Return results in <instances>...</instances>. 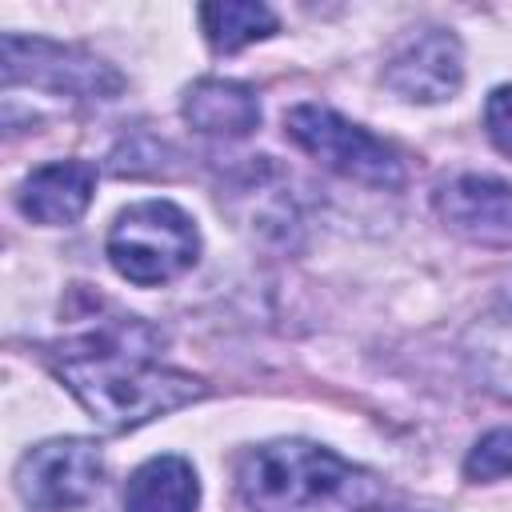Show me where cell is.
I'll use <instances>...</instances> for the list:
<instances>
[{"label":"cell","instance_id":"obj_5","mask_svg":"<svg viewBox=\"0 0 512 512\" xmlns=\"http://www.w3.org/2000/svg\"><path fill=\"white\" fill-rule=\"evenodd\" d=\"M0 52H4V88L8 92L16 84H32V88H44L56 96H76V100H116L124 92V76L108 60H100L96 52H88L80 44L4 32Z\"/></svg>","mask_w":512,"mask_h":512},{"label":"cell","instance_id":"obj_1","mask_svg":"<svg viewBox=\"0 0 512 512\" xmlns=\"http://www.w3.org/2000/svg\"><path fill=\"white\" fill-rule=\"evenodd\" d=\"M164 336L124 316L120 324H104L84 332L52 352V372L64 388L112 432L140 428L156 416L188 408L204 400V380L168 368L156 360V344Z\"/></svg>","mask_w":512,"mask_h":512},{"label":"cell","instance_id":"obj_6","mask_svg":"<svg viewBox=\"0 0 512 512\" xmlns=\"http://www.w3.org/2000/svg\"><path fill=\"white\" fill-rule=\"evenodd\" d=\"M104 452L84 436H56L28 448L16 464V492L32 512H72L96 500Z\"/></svg>","mask_w":512,"mask_h":512},{"label":"cell","instance_id":"obj_8","mask_svg":"<svg viewBox=\"0 0 512 512\" xmlns=\"http://www.w3.org/2000/svg\"><path fill=\"white\" fill-rule=\"evenodd\" d=\"M432 208L456 236L488 248H512V184L464 172L436 188Z\"/></svg>","mask_w":512,"mask_h":512},{"label":"cell","instance_id":"obj_3","mask_svg":"<svg viewBox=\"0 0 512 512\" xmlns=\"http://www.w3.org/2000/svg\"><path fill=\"white\" fill-rule=\"evenodd\" d=\"M104 256L128 284L156 288L184 276L200 260V232L180 204L140 200L112 220Z\"/></svg>","mask_w":512,"mask_h":512},{"label":"cell","instance_id":"obj_13","mask_svg":"<svg viewBox=\"0 0 512 512\" xmlns=\"http://www.w3.org/2000/svg\"><path fill=\"white\" fill-rule=\"evenodd\" d=\"M464 476L472 484H488V480H504L512 476V428H492L484 432L468 456H464Z\"/></svg>","mask_w":512,"mask_h":512},{"label":"cell","instance_id":"obj_16","mask_svg":"<svg viewBox=\"0 0 512 512\" xmlns=\"http://www.w3.org/2000/svg\"><path fill=\"white\" fill-rule=\"evenodd\" d=\"M504 296H508V304H512V280H508V284H504Z\"/></svg>","mask_w":512,"mask_h":512},{"label":"cell","instance_id":"obj_2","mask_svg":"<svg viewBox=\"0 0 512 512\" xmlns=\"http://www.w3.org/2000/svg\"><path fill=\"white\" fill-rule=\"evenodd\" d=\"M236 492L248 512H328L332 504L364 508L384 488L364 468L308 440H268L240 456Z\"/></svg>","mask_w":512,"mask_h":512},{"label":"cell","instance_id":"obj_17","mask_svg":"<svg viewBox=\"0 0 512 512\" xmlns=\"http://www.w3.org/2000/svg\"><path fill=\"white\" fill-rule=\"evenodd\" d=\"M504 388H512V384H504Z\"/></svg>","mask_w":512,"mask_h":512},{"label":"cell","instance_id":"obj_11","mask_svg":"<svg viewBox=\"0 0 512 512\" xmlns=\"http://www.w3.org/2000/svg\"><path fill=\"white\" fill-rule=\"evenodd\" d=\"M200 480L184 456H152L144 460L124 488V512H196Z\"/></svg>","mask_w":512,"mask_h":512},{"label":"cell","instance_id":"obj_10","mask_svg":"<svg viewBox=\"0 0 512 512\" xmlns=\"http://www.w3.org/2000/svg\"><path fill=\"white\" fill-rule=\"evenodd\" d=\"M184 120L216 140H240L260 124V100L240 80H196L184 92Z\"/></svg>","mask_w":512,"mask_h":512},{"label":"cell","instance_id":"obj_14","mask_svg":"<svg viewBox=\"0 0 512 512\" xmlns=\"http://www.w3.org/2000/svg\"><path fill=\"white\" fill-rule=\"evenodd\" d=\"M484 132L504 156H512V84H500V88L488 92V100H484Z\"/></svg>","mask_w":512,"mask_h":512},{"label":"cell","instance_id":"obj_9","mask_svg":"<svg viewBox=\"0 0 512 512\" xmlns=\"http://www.w3.org/2000/svg\"><path fill=\"white\" fill-rule=\"evenodd\" d=\"M96 192V164L88 160H52L32 168L16 188V208L32 224H76Z\"/></svg>","mask_w":512,"mask_h":512},{"label":"cell","instance_id":"obj_15","mask_svg":"<svg viewBox=\"0 0 512 512\" xmlns=\"http://www.w3.org/2000/svg\"><path fill=\"white\" fill-rule=\"evenodd\" d=\"M352 512H400V508H372V504H364V508H352Z\"/></svg>","mask_w":512,"mask_h":512},{"label":"cell","instance_id":"obj_12","mask_svg":"<svg viewBox=\"0 0 512 512\" xmlns=\"http://www.w3.org/2000/svg\"><path fill=\"white\" fill-rule=\"evenodd\" d=\"M200 28H204V40L216 48V52H240L264 36H272L280 28L276 12L268 4H256V0H220V4H200Z\"/></svg>","mask_w":512,"mask_h":512},{"label":"cell","instance_id":"obj_7","mask_svg":"<svg viewBox=\"0 0 512 512\" xmlns=\"http://www.w3.org/2000/svg\"><path fill=\"white\" fill-rule=\"evenodd\" d=\"M460 84H464V48L448 28H416L384 60V88L408 104L452 100Z\"/></svg>","mask_w":512,"mask_h":512},{"label":"cell","instance_id":"obj_4","mask_svg":"<svg viewBox=\"0 0 512 512\" xmlns=\"http://www.w3.org/2000/svg\"><path fill=\"white\" fill-rule=\"evenodd\" d=\"M284 132L296 148H304L312 160H320L328 172L368 184V188H400L404 184V160L392 144L372 136L364 124H352L336 108L324 104H296L284 116Z\"/></svg>","mask_w":512,"mask_h":512}]
</instances>
